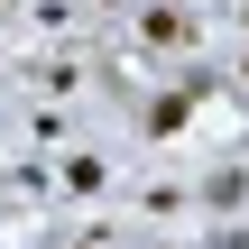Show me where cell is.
I'll return each mask as SVG.
<instances>
[{"mask_svg": "<svg viewBox=\"0 0 249 249\" xmlns=\"http://www.w3.org/2000/svg\"><path fill=\"white\" fill-rule=\"evenodd\" d=\"M139 46H148L157 65H194V55H203V9H185V0H148V9H139Z\"/></svg>", "mask_w": 249, "mask_h": 249, "instance_id": "1", "label": "cell"}, {"mask_svg": "<svg viewBox=\"0 0 249 249\" xmlns=\"http://www.w3.org/2000/svg\"><path fill=\"white\" fill-rule=\"evenodd\" d=\"M92 9H129V18H139V9H148V0H92Z\"/></svg>", "mask_w": 249, "mask_h": 249, "instance_id": "2", "label": "cell"}, {"mask_svg": "<svg viewBox=\"0 0 249 249\" xmlns=\"http://www.w3.org/2000/svg\"><path fill=\"white\" fill-rule=\"evenodd\" d=\"M65 249H111V240H102V231H83V240H65Z\"/></svg>", "mask_w": 249, "mask_h": 249, "instance_id": "3", "label": "cell"}, {"mask_svg": "<svg viewBox=\"0 0 249 249\" xmlns=\"http://www.w3.org/2000/svg\"><path fill=\"white\" fill-rule=\"evenodd\" d=\"M185 9H203V0H185Z\"/></svg>", "mask_w": 249, "mask_h": 249, "instance_id": "4", "label": "cell"}]
</instances>
